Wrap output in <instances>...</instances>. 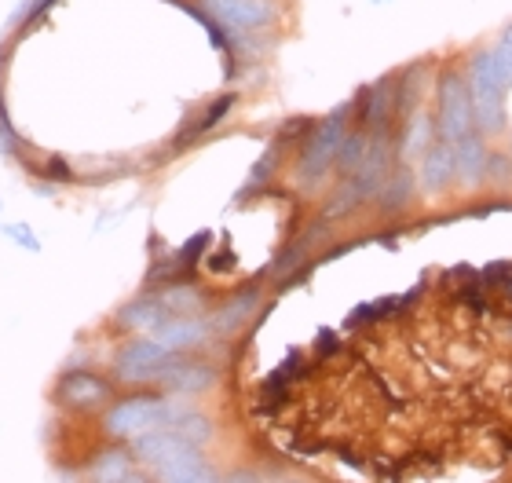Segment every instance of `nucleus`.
<instances>
[{
  "instance_id": "obj_1",
  "label": "nucleus",
  "mask_w": 512,
  "mask_h": 483,
  "mask_svg": "<svg viewBox=\"0 0 512 483\" xmlns=\"http://www.w3.org/2000/svg\"><path fill=\"white\" fill-rule=\"evenodd\" d=\"M132 451H136L139 462L147 465V469H154L165 483L183 480V476H191L194 469L205 465L198 443H191L187 436H180V432H172V429L143 432V436H136Z\"/></svg>"
},
{
  "instance_id": "obj_2",
  "label": "nucleus",
  "mask_w": 512,
  "mask_h": 483,
  "mask_svg": "<svg viewBox=\"0 0 512 483\" xmlns=\"http://www.w3.org/2000/svg\"><path fill=\"white\" fill-rule=\"evenodd\" d=\"M469 99H472V118L483 132H498L505 121V96L502 81L494 74L491 52H476L469 63Z\"/></svg>"
},
{
  "instance_id": "obj_3",
  "label": "nucleus",
  "mask_w": 512,
  "mask_h": 483,
  "mask_svg": "<svg viewBox=\"0 0 512 483\" xmlns=\"http://www.w3.org/2000/svg\"><path fill=\"white\" fill-rule=\"evenodd\" d=\"M176 399H161V396H128L114 407H107L103 414V429L110 436H118V440H136L143 432L150 429H161L165 418H169V410Z\"/></svg>"
},
{
  "instance_id": "obj_4",
  "label": "nucleus",
  "mask_w": 512,
  "mask_h": 483,
  "mask_svg": "<svg viewBox=\"0 0 512 483\" xmlns=\"http://www.w3.org/2000/svg\"><path fill=\"white\" fill-rule=\"evenodd\" d=\"M344 132H348V107H337L330 118L322 121L319 129L311 132L304 151H300V165H297V180L304 187H315V183L330 172L333 158H337V147H341Z\"/></svg>"
},
{
  "instance_id": "obj_5",
  "label": "nucleus",
  "mask_w": 512,
  "mask_h": 483,
  "mask_svg": "<svg viewBox=\"0 0 512 483\" xmlns=\"http://www.w3.org/2000/svg\"><path fill=\"white\" fill-rule=\"evenodd\" d=\"M469 132H476V118H472V99L465 77L447 70L439 77V140L458 143Z\"/></svg>"
},
{
  "instance_id": "obj_6",
  "label": "nucleus",
  "mask_w": 512,
  "mask_h": 483,
  "mask_svg": "<svg viewBox=\"0 0 512 483\" xmlns=\"http://www.w3.org/2000/svg\"><path fill=\"white\" fill-rule=\"evenodd\" d=\"M172 355L176 352L161 348L154 337H139L114 355V377L125 385H158L161 370L172 363Z\"/></svg>"
},
{
  "instance_id": "obj_7",
  "label": "nucleus",
  "mask_w": 512,
  "mask_h": 483,
  "mask_svg": "<svg viewBox=\"0 0 512 483\" xmlns=\"http://www.w3.org/2000/svg\"><path fill=\"white\" fill-rule=\"evenodd\" d=\"M110 396H114V385L96 374H85V370H74V374H66L63 381L55 385L59 407L74 410V414H88V410L107 407Z\"/></svg>"
},
{
  "instance_id": "obj_8",
  "label": "nucleus",
  "mask_w": 512,
  "mask_h": 483,
  "mask_svg": "<svg viewBox=\"0 0 512 483\" xmlns=\"http://www.w3.org/2000/svg\"><path fill=\"white\" fill-rule=\"evenodd\" d=\"M227 30H264L275 22V0H198Z\"/></svg>"
},
{
  "instance_id": "obj_9",
  "label": "nucleus",
  "mask_w": 512,
  "mask_h": 483,
  "mask_svg": "<svg viewBox=\"0 0 512 483\" xmlns=\"http://www.w3.org/2000/svg\"><path fill=\"white\" fill-rule=\"evenodd\" d=\"M158 385L165 392H205V388L216 385V370L209 363H198V359L172 355V363L161 370Z\"/></svg>"
},
{
  "instance_id": "obj_10",
  "label": "nucleus",
  "mask_w": 512,
  "mask_h": 483,
  "mask_svg": "<svg viewBox=\"0 0 512 483\" xmlns=\"http://www.w3.org/2000/svg\"><path fill=\"white\" fill-rule=\"evenodd\" d=\"M454 147V176H458L465 187H476V183L487 176V165H491V154L483 147V140L476 132H469L465 140L450 143Z\"/></svg>"
},
{
  "instance_id": "obj_11",
  "label": "nucleus",
  "mask_w": 512,
  "mask_h": 483,
  "mask_svg": "<svg viewBox=\"0 0 512 483\" xmlns=\"http://www.w3.org/2000/svg\"><path fill=\"white\" fill-rule=\"evenodd\" d=\"M421 180H425V191L432 194L454 180V147L447 140L428 143V151L421 154Z\"/></svg>"
},
{
  "instance_id": "obj_12",
  "label": "nucleus",
  "mask_w": 512,
  "mask_h": 483,
  "mask_svg": "<svg viewBox=\"0 0 512 483\" xmlns=\"http://www.w3.org/2000/svg\"><path fill=\"white\" fill-rule=\"evenodd\" d=\"M209 337V326L198 319H165L154 330V341L169 352H187V348H198V344Z\"/></svg>"
},
{
  "instance_id": "obj_13",
  "label": "nucleus",
  "mask_w": 512,
  "mask_h": 483,
  "mask_svg": "<svg viewBox=\"0 0 512 483\" xmlns=\"http://www.w3.org/2000/svg\"><path fill=\"white\" fill-rule=\"evenodd\" d=\"M158 304L165 319H194L205 308V297L194 286H187V282H172V286H165L158 293Z\"/></svg>"
},
{
  "instance_id": "obj_14",
  "label": "nucleus",
  "mask_w": 512,
  "mask_h": 483,
  "mask_svg": "<svg viewBox=\"0 0 512 483\" xmlns=\"http://www.w3.org/2000/svg\"><path fill=\"white\" fill-rule=\"evenodd\" d=\"M410 194H414V172L406 169V165H399V169H388V176L381 180L374 198L381 202V209L395 213V209H403L410 202Z\"/></svg>"
},
{
  "instance_id": "obj_15",
  "label": "nucleus",
  "mask_w": 512,
  "mask_h": 483,
  "mask_svg": "<svg viewBox=\"0 0 512 483\" xmlns=\"http://www.w3.org/2000/svg\"><path fill=\"white\" fill-rule=\"evenodd\" d=\"M161 322H165V312L158 297H136L118 312V330H158Z\"/></svg>"
},
{
  "instance_id": "obj_16",
  "label": "nucleus",
  "mask_w": 512,
  "mask_h": 483,
  "mask_svg": "<svg viewBox=\"0 0 512 483\" xmlns=\"http://www.w3.org/2000/svg\"><path fill=\"white\" fill-rule=\"evenodd\" d=\"M366 147H370V132H363V129L344 132L341 147H337V158H333V161H337V169H341L344 176H352V172L363 165Z\"/></svg>"
},
{
  "instance_id": "obj_17",
  "label": "nucleus",
  "mask_w": 512,
  "mask_h": 483,
  "mask_svg": "<svg viewBox=\"0 0 512 483\" xmlns=\"http://www.w3.org/2000/svg\"><path fill=\"white\" fill-rule=\"evenodd\" d=\"M253 304H256V293H242L238 301H231V304H224L220 312L213 315V319L205 322L213 333H231V330H238V322L246 319L249 312H253Z\"/></svg>"
},
{
  "instance_id": "obj_18",
  "label": "nucleus",
  "mask_w": 512,
  "mask_h": 483,
  "mask_svg": "<svg viewBox=\"0 0 512 483\" xmlns=\"http://www.w3.org/2000/svg\"><path fill=\"white\" fill-rule=\"evenodd\" d=\"M428 143H432V121L425 114H417L414 121H406V136H403V154L414 158V154H425Z\"/></svg>"
},
{
  "instance_id": "obj_19",
  "label": "nucleus",
  "mask_w": 512,
  "mask_h": 483,
  "mask_svg": "<svg viewBox=\"0 0 512 483\" xmlns=\"http://www.w3.org/2000/svg\"><path fill=\"white\" fill-rule=\"evenodd\" d=\"M132 473V469H128V458L125 454H114V451H107L103 454V462L96 465V469H92V480L96 483H121L125 480V476Z\"/></svg>"
},
{
  "instance_id": "obj_20",
  "label": "nucleus",
  "mask_w": 512,
  "mask_h": 483,
  "mask_svg": "<svg viewBox=\"0 0 512 483\" xmlns=\"http://www.w3.org/2000/svg\"><path fill=\"white\" fill-rule=\"evenodd\" d=\"M491 59H494V74L502 81L505 88H512V26L498 37V44L491 48Z\"/></svg>"
},
{
  "instance_id": "obj_21",
  "label": "nucleus",
  "mask_w": 512,
  "mask_h": 483,
  "mask_svg": "<svg viewBox=\"0 0 512 483\" xmlns=\"http://www.w3.org/2000/svg\"><path fill=\"white\" fill-rule=\"evenodd\" d=\"M231 107H235V96H220L213 103V107L205 110L202 118H198V125H194L191 132H187V136H202V132H209V129H216V125H220V121L227 118V114H231Z\"/></svg>"
},
{
  "instance_id": "obj_22",
  "label": "nucleus",
  "mask_w": 512,
  "mask_h": 483,
  "mask_svg": "<svg viewBox=\"0 0 512 483\" xmlns=\"http://www.w3.org/2000/svg\"><path fill=\"white\" fill-rule=\"evenodd\" d=\"M209 231H198V235L191 238V242H187V246L180 249V253H176V264H180L183 268V275H187V271L194 268V264H198V257H202L205 249H209Z\"/></svg>"
},
{
  "instance_id": "obj_23",
  "label": "nucleus",
  "mask_w": 512,
  "mask_h": 483,
  "mask_svg": "<svg viewBox=\"0 0 512 483\" xmlns=\"http://www.w3.org/2000/svg\"><path fill=\"white\" fill-rule=\"evenodd\" d=\"M8 235L19 242V246H26V249H41V242L33 238V231L30 227H22V224H15V227H8Z\"/></svg>"
},
{
  "instance_id": "obj_24",
  "label": "nucleus",
  "mask_w": 512,
  "mask_h": 483,
  "mask_svg": "<svg viewBox=\"0 0 512 483\" xmlns=\"http://www.w3.org/2000/svg\"><path fill=\"white\" fill-rule=\"evenodd\" d=\"M48 176H59V183H74V172H70V165H66L63 158H52L48 161Z\"/></svg>"
},
{
  "instance_id": "obj_25",
  "label": "nucleus",
  "mask_w": 512,
  "mask_h": 483,
  "mask_svg": "<svg viewBox=\"0 0 512 483\" xmlns=\"http://www.w3.org/2000/svg\"><path fill=\"white\" fill-rule=\"evenodd\" d=\"M176 483H216V476L202 465V469H194L191 476H183V480H176Z\"/></svg>"
},
{
  "instance_id": "obj_26",
  "label": "nucleus",
  "mask_w": 512,
  "mask_h": 483,
  "mask_svg": "<svg viewBox=\"0 0 512 483\" xmlns=\"http://www.w3.org/2000/svg\"><path fill=\"white\" fill-rule=\"evenodd\" d=\"M48 4H55V0H30V8H22L19 11V15H15V19H26V15H37V11H44V8H48Z\"/></svg>"
},
{
  "instance_id": "obj_27",
  "label": "nucleus",
  "mask_w": 512,
  "mask_h": 483,
  "mask_svg": "<svg viewBox=\"0 0 512 483\" xmlns=\"http://www.w3.org/2000/svg\"><path fill=\"white\" fill-rule=\"evenodd\" d=\"M224 483H260V480H256L253 473H246V469H242V473H231V476H227Z\"/></svg>"
},
{
  "instance_id": "obj_28",
  "label": "nucleus",
  "mask_w": 512,
  "mask_h": 483,
  "mask_svg": "<svg viewBox=\"0 0 512 483\" xmlns=\"http://www.w3.org/2000/svg\"><path fill=\"white\" fill-rule=\"evenodd\" d=\"M121 483H154V480H150V476H143V473H128Z\"/></svg>"
}]
</instances>
